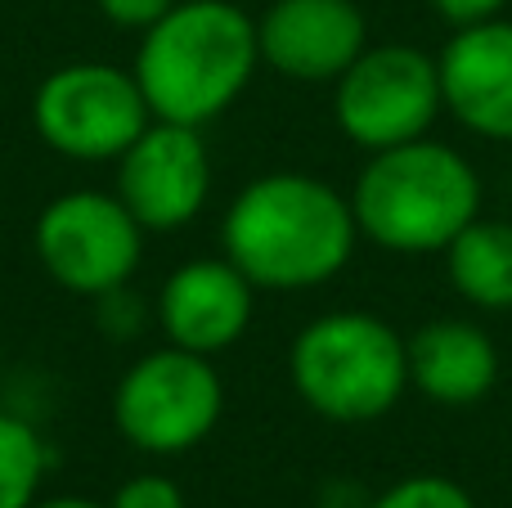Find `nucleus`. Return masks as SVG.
Segmentation results:
<instances>
[{
    "instance_id": "f257e3e1",
    "label": "nucleus",
    "mask_w": 512,
    "mask_h": 508,
    "mask_svg": "<svg viewBox=\"0 0 512 508\" xmlns=\"http://www.w3.org/2000/svg\"><path fill=\"white\" fill-rule=\"evenodd\" d=\"M360 225L351 194L310 171H265L221 216V252L256 293H306L337 279L355 257Z\"/></svg>"
},
{
    "instance_id": "f03ea898",
    "label": "nucleus",
    "mask_w": 512,
    "mask_h": 508,
    "mask_svg": "<svg viewBox=\"0 0 512 508\" xmlns=\"http://www.w3.org/2000/svg\"><path fill=\"white\" fill-rule=\"evenodd\" d=\"M261 68L256 18L234 0H176L140 32L135 81L158 122H216L243 99Z\"/></svg>"
},
{
    "instance_id": "7ed1b4c3",
    "label": "nucleus",
    "mask_w": 512,
    "mask_h": 508,
    "mask_svg": "<svg viewBox=\"0 0 512 508\" xmlns=\"http://www.w3.org/2000/svg\"><path fill=\"white\" fill-rule=\"evenodd\" d=\"M481 171L468 153L432 140H409L369 153L351 189L360 239L396 257L445 252L481 216Z\"/></svg>"
},
{
    "instance_id": "20e7f679",
    "label": "nucleus",
    "mask_w": 512,
    "mask_h": 508,
    "mask_svg": "<svg viewBox=\"0 0 512 508\" xmlns=\"http://www.w3.org/2000/svg\"><path fill=\"white\" fill-rule=\"evenodd\" d=\"M288 378L301 405L328 423L387 419L409 392V342L373 311H324L292 338Z\"/></svg>"
},
{
    "instance_id": "39448f33",
    "label": "nucleus",
    "mask_w": 512,
    "mask_h": 508,
    "mask_svg": "<svg viewBox=\"0 0 512 508\" xmlns=\"http://www.w3.org/2000/svg\"><path fill=\"white\" fill-rule=\"evenodd\" d=\"M225 414V378L212 356L171 342L140 356L113 387V423L122 441L144 455H185L203 446Z\"/></svg>"
},
{
    "instance_id": "423d86ee",
    "label": "nucleus",
    "mask_w": 512,
    "mask_h": 508,
    "mask_svg": "<svg viewBox=\"0 0 512 508\" xmlns=\"http://www.w3.org/2000/svg\"><path fill=\"white\" fill-rule=\"evenodd\" d=\"M441 113V68L418 45H369L333 81V122L364 153L423 140Z\"/></svg>"
},
{
    "instance_id": "0eeeda50",
    "label": "nucleus",
    "mask_w": 512,
    "mask_h": 508,
    "mask_svg": "<svg viewBox=\"0 0 512 508\" xmlns=\"http://www.w3.org/2000/svg\"><path fill=\"white\" fill-rule=\"evenodd\" d=\"M149 122L140 81L117 63H63L32 95L36 135L68 162H117Z\"/></svg>"
},
{
    "instance_id": "6e6552de",
    "label": "nucleus",
    "mask_w": 512,
    "mask_h": 508,
    "mask_svg": "<svg viewBox=\"0 0 512 508\" xmlns=\"http://www.w3.org/2000/svg\"><path fill=\"white\" fill-rule=\"evenodd\" d=\"M144 225L117 194L68 189L36 216V257L45 275L77 297H113L131 284L144 257Z\"/></svg>"
},
{
    "instance_id": "1a4fd4ad",
    "label": "nucleus",
    "mask_w": 512,
    "mask_h": 508,
    "mask_svg": "<svg viewBox=\"0 0 512 508\" xmlns=\"http://www.w3.org/2000/svg\"><path fill=\"white\" fill-rule=\"evenodd\" d=\"M117 198L149 234L194 225L212 198V153L203 131L153 117L117 158Z\"/></svg>"
},
{
    "instance_id": "9d476101",
    "label": "nucleus",
    "mask_w": 512,
    "mask_h": 508,
    "mask_svg": "<svg viewBox=\"0 0 512 508\" xmlns=\"http://www.w3.org/2000/svg\"><path fill=\"white\" fill-rule=\"evenodd\" d=\"M261 63L301 86H333L364 50L369 18L360 0H270L256 18Z\"/></svg>"
},
{
    "instance_id": "9b49d317",
    "label": "nucleus",
    "mask_w": 512,
    "mask_h": 508,
    "mask_svg": "<svg viewBox=\"0 0 512 508\" xmlns=\"http://www.w3.org/2000/svg\"><path fill=\"white\" fill-rule=\"evenodd\" d=\"M153 315H158V329L171 347L216 360L252 329L256 284L225 252L198 257L162 279Z\"/></svg>"
},
{
    "instance_id": "f8f14e48",
    "label": "nucleus",
    "mask_w": 512,
    "mask_h": 508,
    "mask_svg": "<svg viewBox=\"0 0 512 508\" xmlns=\"http://www.w3.org/2000/svg\"><path fill=\"white\" fill-rule=\"evenodd\" d=\"M445 113L477 140L512 144V18L472 23L436 54Z\"/></svg>"
},
{
    "instance_id": "ddd939ff",
    "label": "nucleus",
    "mask_w": 512,
    "mask_h": 508,
    "mask_svg": "<svg viewBox=\"0 0 512 508\" xmlns=\"http://www.w3.org/2000/svg\"><path fill=\"white\" fill-rule=\"evenodd\" d=\"M409 387L445 410L481 405L499 383V347L477 320L436 315L409 333Z\"/></svg>"
},
{
    "instance_id": "4468645a",
    "label": "nucleus",
    "mask_w": 512,
    "mask_h": 508,
    "mask_svg": "<svg viewBox=\"0 0 512 508\" xmlns=\"http://www.w3.org/2000/svg\"><path fill=\"white\" fill-rule=\"evenodd\" d=\"M445 275L477 311H512V221L477 216L445 248Z\"/></svg>"
},
{
    "instance_id": "2eb2a0df",
    "label": "nucleus",
    "mask_w": 512,
    "mask_h": 508,
    "mask_svg": "<svg viewBox=\"0 0 512 508\" xmlns=\"http://www.w3.org/2000/svg\"><path fill=\"white\" fill-rule=\"evenodd\" d=\"M50 468L45 437L23 414L0 410V508H32Z\"/></svg>"
},
{
    "instance_id": "dca6fc26",
    "label": "nucleus",
    "mask_w": 512,
    "mask_h": 508,
    "mask_svg": "<svg viewBox=\"0 0 512 508\" xmlns=\"http://www.w3.org/2000/svg\"><path fill=\"white\" fill-rule=\"evenodd\" d=\"M369 508H477V500L468 495V486H459L445 473H414L378 491Z\"/></svg>"
},
{
    "instance_id": "f3484780",
    "label": "nucleus",
    "mask_w": 512,
    "mask_h": 508,
    "mask_svg": "<svg viewBox=\"0 0 512 508\" xmlns=\"http://www.w3.org/2000/svg\"><path fill=\"white\" fill-rule=\"evenodd\" d=\"M108 508H185V491L162 473H140L117 486Z\"/></svg>"
},
{
    "instance_id": "a211bd4d",
    "label": "nucleus",
    "mask_w": 512,
    "mask_h": 508,
    "mask_svg": "<svg viewBox=\"0 0 512 508\" xmlns=\"http://www.w3.org/2000/svg\"><path fill=\"white\" fill-rule=\"evenodd\" d=\"M176 0H95V9L108 18L113 27H126V32H144L153 27Z\"/></svg>"
},
{
    "instance_id": "6ab92c4d",
    "label": "nucleus",
    "mask_w": 512,
    "mask_h": 508,
    "mask_svg": "<svg viewBox=\"0 0 512 508\" xmlns=\"http://www.w3.org/2000/svg\"><path fill=\"white\" fill-rule=\"evenodd\" d=\"M427 5H432V14L441 18V23H450L454 32H459V27L499 18L508 9V0H427Z\"/></svg>"
},
{
    "instance_id": "aec40b11",
    "label": "nucleus",
    "mask_w": 512,
    "mask_h": 508,
    "mask_svg": "<svg viewBox=\"0 0 512 508\" xmlns=\"http://www.w3.org/2000/svg\"><path fill=\"white\" fill-rule=\"evenodd\" d=\"M32 508H108V504L86 500V495H54V500H36Z\"/></svg>"
},
{
    "instance_id": "412c9836",
    "label": "nucleus",
    "mask_w": 512,
    "mask_h": 508,
    "mask_svg": "<svg viewBox=\"0 0 512 508\" xmlns=\"http://www.w3.org/2000/svg\"><path fill=\"white\" fill-rule=\"evenodd\" d=\"M508 180H512V176H508Z\"/></svg>"
}]
</instances>
